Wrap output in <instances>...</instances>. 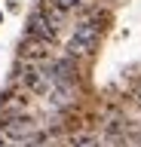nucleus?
Returning a JSON list of instances; mask_svg holds the SVG:
<instances>
[{
    "instance_id": "1",
    "label": "nucleus",
    "mask_w": 141,
    "mask_h": 147,
    "mask_svg": "<svg viewBox=\"0 0 141 147\" xmlns=\"http://www.w3.org/2000/svg\"><path fill=\"white\" fill-rule=\"evenodd\" d=\"M98 43V25L92 22H80L74 28V37L67 40V55H89Z\"/></svg>"
},
{
    "instance_id": "6",
    "label": "nucleus",
    "mask_w": 141,
    "mask_h": 147,
    "mask_svg": "<svg viewBox=\"0 0 141 147\" xmlns=\"http://www.w3.org/2000/svg\"><path fill=\"white\" fill-rule=\"evenodd\" d=\"M49 3H52L55 9H74L77 3H80V0H49Z\"/></svg>"
},
{
    "instance_id": "5",
    "label": "nucleus",
    "mask_w": 141,
    "mask_h": 147,
    "mask_svg": "<svg viewBox=\"0 0 141 147\" xmlns=\"http://www.w3.org/2000/svg\"><path fill=\"white\" fill-rule=\"evenodd\" d=\"M71 147H98V138L95 135H77L71 141Z\"/></svg>"
},
{
    "instance_id": "4",
    "label": "nucleus",
    "mask_w": 141,
    "mask_h": 147,
    "mask_svg": "<svg viewBox=\"0 0 141 147\" xmlns=\"http://www.w3.org/2000/svg\"><path fill=\"white\" fill-rule=\"evenodd\" d=\"M22 80H25V86L34 92H43L49 86V74H40V67H34V64H25V71H22Z\"/></svg>"
},
{
    "instance_id": "2",
    "label": "nucleus",
    "mask_w": 141,
    "mask_h": 147,
    "mask_svg": "<svg viewBox=\"0 0 141 147\" xmlns=\"http://www.w3.org/2000/svg\"><path fill=\"white\" fill-rule=\"evenodd\" d=\"M0 135L6 138V141H22L25 144V138L34 135V123L28 117H16V119H6L3 126H0Z\"/></svg>"
},
{
    "instance_id": "3",
    "label": "nucleus",
    "mask_w": 141,
    "mask_h": 147,
    "mask_svg": "<svg viewBox=\"0 0 141 147\" xmlns=\"http://www.w3.org/2000/svg\"><path fill=\"white\" fill-rule=\"evenodd\" d=\"M28 34L34 37V40L52 43V37H55V22H52L46 12H34V16L28 18Z\"/></svg>"
},
{
    "instance_id": "7",
    "label": "nucleus",
    "mask_w": 141,
    "mask_h": 147,
    "mask_svg": "<svg viewBox=\"0 0 141 147\" xmlns=\"http://www.w3.org/2000/svg\"><path fill=\"white\" fill-rule=\"evenodd\" d=\"M138 101H141V86H138Z\"/></svg>"
}]
</instances>
